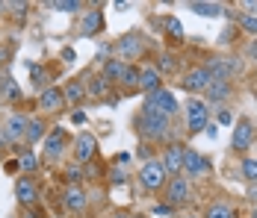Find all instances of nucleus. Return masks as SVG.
<instances>
[{
  "label": "nucleus",
  "mask_w": 257,
  "mask_h": 218,
  "mask_svg": "<svg viewBox=\"0 0 257 218\" xmlns=\"http://www.w3.org/2000/svg\"><path fill=\"white\" fill-rule=\"evenodd\" d=\"M15 197H18L21 203H36V186H33L30 177H21V180L15 183Z\"/></svg>",
  "instance_id": "aec40b11"
},
{
  "label": "nucleus",
  "mask_w": 257,
  "mask_h": 218,
  "mask_svg": "<svg viewBox=\"0 0 257 218\" xmlns=\"http://www.w3.org/2000/svg\"><path fill=\"white\" fill-rule=\"evenodd\" d=\"M242 177L248 183H257V159H245L242 162Z\"/></svg>",
  "instance_id": "cd10ccee"
},
{
  "label": "nucleus",
  "mask_w": 257,
  "mask_h": 218,
  "mask_svg": "<svg viewBox=\"0 0 257 218\" xmlns=\"http://www.w3.org/2000/svg\"><path fill=\"white\" fill-rule=\"evenodd\" d=\"M248 197H251V200L257 203V183H251V189H248Z\"/></svg>",
  "instance_id": "a19ab883"
},
{
  "label": "nucleus",
  "mask_w": 257,
  "mask_h": 218,
  "mask_svg": "<svg viewBox=\"0 0 257 218\" xmlns=\"http://www.w3.org/2000/svg\"><path fill=\"white\" fill-rule=\"evenodd\" d=\"M51 9H62V12H77L80 3H77V0H53Z\"/></svg>",
  "instance_id": "7c9ffc66"
},
{
  "label": "nucleus",
  "mask_w": 257,
  "mask_h": 218,
  "mask_svg": "<svg viewBox=\"0 0 257 218\" xmlns=\"http://www.w3.org/2000/svg\"><path fill=\"white\" fill-rule=\"evenodd\" d=\"M219 121H222V124H231V121H233L231 112H219Z\"/></svg>",
  "instance_id": "ea45409f"
},
{
  "label": "nucleus",
  "mask_w": 257,
  "mask_h": 218,
  "mask_svg": "<svg viewBox=\"0 0 257 218\" xmlns=\"http://www.w3.org/2000/svg\"><path fill=\"white\" fill-rule=\"evenodd\" d=\"M183 171H186L189 177H201V174L210 171V162H207L198 150H186V153H183Z\"/></svg>",
  "instance_id": "4468645a"
},
{
  "label": "nucleus",
  "mask_w": 257,
  "mask_h": 218,
  "mask_svg": "<svg viewBox=\"0 0 257 218\" xmlns=\"http://www.w3.org/2000/svg\"><path fill=\"white\" fill-rule=\"evenodd\" d=\"M65 174H68V180H71V186H77L80 180H83V171H80V165H74V168H68Z\"/></svg>",
  "instance_id": "72a5a7b5"
},
{
  "label": "nucleus",
  "mask_w": 257,
  "mask_h": 218,
  "mask_svg": "<svg viewBox=\"0 0 257 218\" xmlns=\"http://www.w3.org/2000/svg\"><path fill=\"white\" fill-rule=\"evenodd\" d=\"M166 27H169V33H172L175 39H180V36H183V27H180L178 18H166Z\"/></svg>",
  "instance_id": "2f4dec72"
},
{
  "label": "nucleus",
  "mask_w": 257,
  "mask_h": 218,
  "mask_svg": "<svg viewBox=\"0 0 257 218\" xmlns=\"http://www.w3.org/2000/svg\"><path fill=\"white\" fill-rule=\"evenodd\" d=\"M254 136H257L254 124L248 121V118H239V121H236V127H233V139H231L233 150H248V147H251V142H254Z\"/></svg>",
  "instance_id": "6e6552de"
},
{
  "label": "nucleus",
  "mask_w": 257,
  "mask_h": 218,
  "mask_svg": "<svg viewBox=\"0 0 257 218\" xmlns=\"http://www.w3.org/2000/svg\"><path fill=\"white\" fill-rule=\"evenodd\" d=\"M207 118H210L207 103L192 97V100L186 103V130H189V133H201V130H207Z\"/></svg>",
  "instance_id": "20e7f679"
},
{
  "label": "nucleus",
  "mask_w": 257,
  "mask_h": 218,
  "mask_svg": "<svg viewBox=\"0 0 257 218\" xmlns=\"http://www.w3.org/2000/svg\"><path fill=\"white\" fill-rule=\"evenodd\" d=\"M0 145H6V139H3V133H0Z\"/></svg>",
  "instance_id": "c03bdc74"
},
{
  "label": "nucleus",
  "mask_w": 257,
  "mask_h": 218,
  "mask_svg": "<svg viewBox=\"0 0 257 218\" xmlns=\"http://www.w3.org/2000/svg\"><path fill=\"white\" fill-rule=\"evenodd\" d=\"M24 139H27V142H45V124L33 118V121L27 124V136H24Z\"/></svg>",
  "instance_id": "b1692460"
},
{
  "label": "nucleus",
  "mask_w": 257,
  "mask_h": 218,
  "mask_svg": "<svg viewBox=\"0 0 257 218\" xmlns=\"http://www.w3.org/2000/svg\"><path fill=\"white\" fill-rule=\"evenodd\" d=\"M139 89L142 92H157V89H163V77H160V71L157 68H151V65H142V71H139Z\"/></svg>",
  "instance_id": "dca6fc26"
},
{
  "label": "nucleus",
  "mask_w": 257,
  "mask_h": 218,
  "mask_svg": "<svg viewBox=\"0 0 257 218\" xmlns=\"http://www.w3.org/2000/svg\"><path fill=\"white\" fill-rule=\"evenodd\" d=\"M95 153H98L95 136H92V133H80L77 139H74V162H77V165H86Z\"/></svg>",
  "instance_id": "1a4fd4ad"
},
{
  "label": "nucleus",
  "mask_w": 257,
  "mask_h": 218,
  "mask_svg": "<svg viewBox=\"0 0 257 218\" xmlns=\"http://www.w3.org/2000/svg\"><path fill=\"white\" fill-rule=\"evenodd\" d=\"M207 136H210V139H216V136H219V130H216V124H207Z\"/></svg>",
  "instance_id": "4c0bfd02"
},
{
  "label": "nucleus",
  "mask_w": 257,
  "mask_h": 218,
  "mask_svg": "<svg viewBox=\"0 0 257 218\" xmlns=\"http://www.w3.org/2000/svg\"><path fill=\"white\" fill-rule=\"evenodd\" d=\"M136 130H139L142 139H148V142H160V139H166V133H169V118L142 109V115L136 118Z\"/></svg>",
  "instance_id": "f257e3e1"
},
{
  "label": "nucleus",
  "mask_w": 257,
  "mask_h": 218,
  "mask_svg": "<svg viewBox=\"0 0 257 218\" xmlns=\"http://www.w3.org/2000/svg\"><path fill=\"white\" fill-rule=\"evenodd\" d=\"M62 59H65V62H74V59H77L74 48H65V50H62Z\"/></svg>",
  "instance_id": "c9c22d12"
},
{
  "label": "nucleus",
  "mask_w": 257,
  "mask_h": 218,
  "mask_svg": "<svg viewBox=\"0 0 257 218\" xmlns=\"http://www.w3.org/2000/svg\"><path fill=\"white\" fill-rule=\"evenodd\" d=\"M160 68H163V71H175V56L163 53V56H160ZM160 68H157V71H160Z\"/></svg>",
  "instance_id": "473e14b6"
},
{
  "label": "nucleus",
  "mask_w": 257,
  "mask_h": 218,
  "mask_svg": "<svg viewBox=\"0 0 257 218\" xmlns=\"http://www.w3.org/2000/svg\"><path fill=\"white\" fill-rule=\"evenodd\" d=\"M65 145H68L65 127H53L51 133L45 136V142H42V150H45V156H48V159H59V156L65 153Z\"/></svg>",
  "instance_id": "423d86ee"
},
{
  "label": "nucleus",
  "mask_w": 257,
  "mask_h": 218,
  "mask_svg": "<svg viewBox=\"0 0 257 218\" xmlns=\"http://www.w3.org/2000/svg\"><path fill=\"white\" fill-rule=\"evenodd\" d=\"M213 83V77L207 74L204 65H195V68H189L186 77H183V89L186 92H207V86Z\"/></svg>",
  "instance_id": "9b49d317"
},
{
  "label": "nucleus",
  "mask_w": 257,
  "mask_h": 218,
  "mask_svg": "<svg viewBox=\"0 0 257 218\" xmlns=\"http://www.w3.org/2000/svg\"><path fill=\"white\" fill-rule=\"evenodd\" d=\"M251 218H257V206H254V215H251Z\"/></svg>",
  "instance_id": "49530a36"
},
{
  "label": "nucleus",
  "mask_w": 257,
  "mask_h": 218,
  "mask_svg": "<svg viewBox=\"0 0 257 218\" xmlns=\"http://www.w3.org/2000/svg\"><path fill=\"white\" fill-rule=\"evenodd\" d=\"M101 24H103L101 12H86V18H83V27H80V33H83V36H95V33L101 30Z\"/></svg>",
  "instance_id": "412c9836"
},
{
  "label": "nucleus",
  "mask_w": 257,
  "mask_h": 218,
  "mask_svg": "<svg viewBox=\"0 0 257 218\" xmlns=\"http://www.w3.org/2000/svg\"><path fill=\"white\" fill-rule=\"evenodd\" d=\"M62 200H65V209H68V212H83V209H86V192H83L80 186H68Z\"/></svg>",
  "instance_id": "a211bd4d"
},
{
  "label": "nucleus",
  "mask_w": 257,
  "mask_h": 218,
  "mask_svg": "<svg viewBox=\"0 0 257 218\" xmlns=\"http://www.w3.org/2000/svg\"><path fill=\"white\" fill-rule=\"evenodd\" d=\"M133 218H145V215H133Z\"/></svg>",
  "instance_id": "de8ad7c7"
},
{
  "label": "nucleus",
  "mask_w": 257,
  "mask_h": 218,
  "mask_svg": "<svg viewBox=\"0 0 257 218\" xmlns=\"http://www.w3.org/2000/svg\"><path fill=\"white\" fill-rule=\"evenodd\" d=\"M207 100L210 103H222V100H228V97L233 95V86L228 83V80H213L210 86H207Z\"/></svg>",
  "instance_id": "f3484780"
},
{
  "label": "nucleus",
  "mask_w": 257,
  "mask_h": 218,
  "mask_svg": "<svg viewBox=\"0 0 257 218\" xmlns=\"http://www.w3.org/2000/svg\"><path fill=\"white\" fill-rule=\"evenodd\" d=\"M106 89H109V83L103 80V74H98V77H89V86H86V95H95V97H101V95H106Z\"/></svg>",
  "instance_id": "5701e85b"
},
{
  "label": "nucleus",
  "mask_w": 257,
  "mask_h": 218,
  "mask_svg": "<svg viewBox=\"0 0 257 218\" xmlns=\"http://www.w3.org/2000/svg\"><path fill=\"white\" fill-rule=\"evenodd\" d=\"M36 165H39V159H36L33 153H21V156H18V168H24V171H36Z\"/></svg>",
  "instance_id": "c756f323"
},
{
  "label": "nucleus",
  "mask_w": 257,
  "mask_h": 218,
  "mask_svg": "<svg viewBox=\"0 0 257 218\" xmlns=\"http://www.w3.org/2000/svg\"><path fill=\"white\" fill-rule=\"evenodd\" d=\"M115 218H124V215H115Z\"/></svg>",
  "instance_id": "09e8293b"
},
{
  "label": "nucleus",
  "mask_w": 257,
  "mask_h": 218,
  "mask_svg": "<svg viewBox=\"0 0 257 218\" xmlns=\"http://www.w3.org/2000/svg\"><path fill=\"white\" fill-rule=\"evenodd\" d=\"M24 218H30V215H24Z\"/></svg>",
  "instance_id": "8fccbe9b"
},
{
  "label": "nucleus",
  "mask_w": 257,
  "mask_h": 218,
  "mask_svg": "<svg viewBox=\"0 0 257 218\" xmlns=\"http://www.w3.org/2000/svg\"><path fill=\"white\" fill-rule=\"evenodd\" d=\"M62 95H65V100H71V103H80V100L86 97V86H83V83H68Z\"/></svg>",
  "instance_id": "393cba45"
},
{
  "label": "nucleus",
  "mask_w": 257,
  "mask_h": 218,
  "mask_svg": "<svg viewBox=\"0 0 257 218\" xmlns=\"http://www.w3.org/2000/svg\"><path fill=\"white\" fill-rule=\"evenodd\" d=\"M204 68H207V74H210L213 80H231L233 74L242 68V62L233 59V56H213Z\"/></svg>",
  "instance_id": "7ed1b4c3"
},
{
  "label": "nucleus",
  "mask_w": 257,
  "mask_h": 218,
  "mask_svg": "<svg viewBox=\"0 0 257 218\" xmlns=\"http://www.w3.org/2000/svg\"><path fill=\"white\" fill-rule=\"evenodd\" d=\"M239 27L245 30V33H251V36H257V15H239Z\"/></svg>",
  "instance_id": "bb28decb"
},
{
  "label": "nucleus",
  "mask_w": 257,
  "mask_h": 218,
  "mask_svg": "<svg viewBox=\"0 0 257 218\" xmlns=\"http://www.w3.org/2000/svg\"><path fill=\"white\" fill-rule=\"evenodd\" d=\"M27 124H30V118H27V115H21V112H12V115L3 121L0 133H3V139H6V142H21V139L27 136Z\"/></svg>",
  "instance_id": "0eeeda50"
},
{
  "label": "nucleus",
  "mask_w": 257,
  "mask_h": 218,
  "mask_svg": "<svg viewBox=\"0 0 257 218\" xmlns=\"http://www.w3.org/2000/svg\"><path fill=\"white\" fill-rule=\"evenodd\" d=\"M118 56L121 59H139L142 56V50H145V42H142V36H124V39H118Z\"/></svg>",
  "instance_id": "f8f14e48"
},
{
  "label": "nucleus",
  "mask_w": 257,
  "mask_h": 218,
  "mask_svg": "<svg viewBox=\"0 0 257 218\" xmlns=\"http://www.w3.org/2000/svg\"><path fill=\"white\" fill-rule=\"evenodd\" d=\"M189 12H198V15H204V18H219V15L225 12V6H222V3H204V0H192V3H189Z\"/></svg>",
  "instance_id": "6ab92c4d"
},
{
  "label": "nucleus",
  "mask_w": 257,
  "mask_h": 218,
  "mask_svg": "<svg viewBox=\"0 0 257 218\" xmlns=\"http://www.w3.org/2000/svg\"><path fill=\"white\" fill-rule=\"evenodd\" d=\"M204 218H236V215H233V209L228 203H213V206L207 209Z\"/></svg>",
  "instance_id": "a878e982"
},
{
  "label": "nucleus",
  "mask_w": 257,
  "mask_h": 218,
  "mask_svg": "<svg viewBox=\"0 0 257 218\" xmlns=\"http://www.w3.org/2000/svg\"><path fill=\"white\" fill-rule=\"evenodd\" d=\"M154 212H157V215H169V212H172V206H154Z\"/></svg>",
  "instance_id": "58836bf2"
},
{
  "label": "nucleus",
  "mask_w": 257,
  "mask_h": 218,
  "mask_svg": "<svg viewBox=\"0 0 257 218\" xmlns=\"http://www.w3.org/2000/svg\"><path fill=\"white\" fill-rule=\"evenodd\" d=\"M189 180L186 177H172V183H169V192H166V200H169V206H183V203H189Z\"/></svg>",
  "instance_id": "9d476101"
},
{
  "label": "nucleus",
  "mask_w": 257,
  "mask_h": 218,
  "mask_svg": "<svg viewBox=\"0 0 257 218\" xmlns=\"http://www.w3.org/2000/svg\"><path fill=\"white\" fill-rule=\"evenodd\" d=\"M183 153H186L183 145H169L166 147V159H163L166 174H175V177H178L180 171H183Z\"/></svg>",
  "instance_id": "2eb2a0df"
},
{
  "label": "nucleus",
  "mask_w": 257,
  "mask_h": 218,
  "mask_svg": "<svg viewBox=\"0 0 257 218\" xmlns=\"http://www.w3.org/2000/svg\"><path fill=\"white\" fill-rule=\"evenodd\" d=\"M142 109H148V112H157V115H163V118H172L175 112H178V97L172 95L169 89H157L151 95L145 97V106Z\"/></svg>",
  "instance_id": "f03ea898"
},
{
  "label": "nucleus",
  "mask_w": 257,
  "mask_h": 218,
  "mask_svg": "<svg viewBox=\"0 0 257 218\" xmlns=\"http://www.w3.org/2000/svg\"><path fill=\"white\" fill-rule=\"evenodd\" d=\"M245 9H248V15H257V0H248Z\"/></svg>",
  "instance_id": "e433bc0d"
},
{
  "label": "nucleus",
  "mask_w": 257,
  "mask_h": 218,
  "mask_svg": "<svg viewBox=\"0 0 257 218\" xmlns=\"http://www.w3.org/2000/svg\"><path fill=\"white\" fill-rule=\"evenodd\" d=\"M183 218H198V215H183Z\"/></svg>",
  "instance_id": "a18cd8bd"
},
{
  "label": "nucleus",
  "mask_w": 257,
  "mask_h": 218,
  "mask_svg": "<svg viewBox=\"0 0 257 218\" xmlns=\"http://www.w3.org/2000/svg\"><path fill=\"white\" fill-rule=\"evenodd\" d=\"M124 62L121 59H106V65H103V80L109 83V80H121V74H124Z\"/></svg>",
  "instance_id": "4be33fe9"
},
{
  "label": "nucleus",
  "mask_w": 257,
  "mask_h": 218,
  "mask_svg": "<svg viewBox=\"0 0 257 218\" xmlns=\"http://www.w3.org/2000/svg\"><path fill=\"white\" fill-rule=\"evenodd\" d=\"M121 83H124V86H139V68L127 65V68H124V74H121Z\"/></svg>",
  "instance_id": "c85d7f7f"
},
{
  "label": "nucleus",
  "mask_w": 257,
  "mask_h": 218,
  "mask_svg": "<svg viewBox=\"0 0 257 218\" xmlns=\"http://www.w3.org/2000/svg\"><path fill=\"white\" fill-rule=\"evenodd\" d=\"M139 180H142V189H148V192H157L163 183H166V168H163V162H145L142 171H139Z\"/></svg>",
  "instance_id": "39448f33"
},
{
  "label": "nucleus",
  "mask_w": 257,
  "mask_h": 218,
  "mask_svg": "<svg viewBox=\"0 0 257 218\" xmlns=\"http://www.w3.org/2000/svg\"><path fill=\"white\" fill-rule=\"evenodd\" d=\"M124 180H127V174H124V171H121V168H112V183H118V186H121Z\"/></svg>",
  "instance_id": "f704fd0d"
},
{
  "label": "nucleus",
  "mask_w": 257,
  "mask_h": 218,
  "mask_svg": "<svg viewBox=\"0 0 257 218\" xmlns=\"http://www.w3.org/2000/svg\"><path fill=\"white\" fill-rule=\"evenodd\" d=\"M248 56H251V59H257V39L251 42V48H248Z\"/></svg>",
  "instance_id": "79ce46f5"
},
{
  "label": "nucleus",
  "mask_w": 257,
  "mask_h": 218,
  "mask_svg": "<svg viewBox=\"0 0 257 218\" xmlns=\"http://www.w3.org/2000/svg\"><path fill=\"white\" fill-rule=\"evenodd\" d=\"M71 118H74V124H83V121H86V115H83V112H74Z\"/></svg>",
  "instance_id": "37998d69"
},
{
  "label": "nucleus",
  "mask_w": 257,
  "mask_h": 218,
  "mask_svg": "<svg viewBox=\"0 0 257 218\" xmlns=\"http://www.w3.org/2000/svg\"><path fill=\"white\" fill-rule=\"evenodd\" d=\"M39 106H42L45 112H59V109L65 106V95H62V89L48 86V89L39 95Z\"/></svg>",
  "instance_id": "ddd939ff"
}]
</instances>
